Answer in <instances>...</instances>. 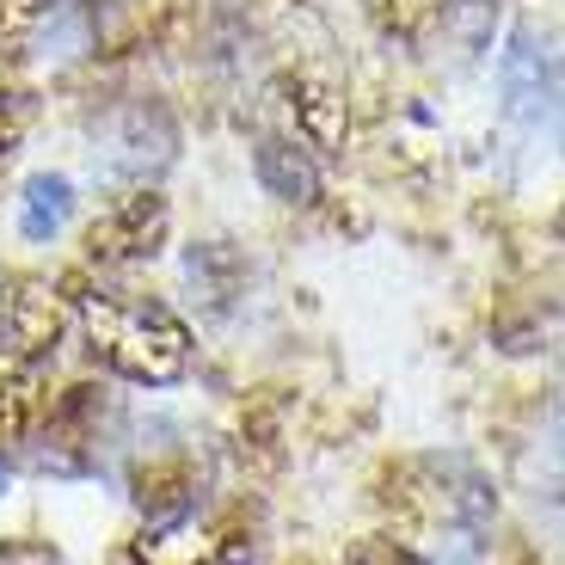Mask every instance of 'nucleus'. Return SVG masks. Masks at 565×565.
<instances>
[{"label":"nucleus","mask_w":565,"mask_h":565,"mask_svg":"<svg viewBox=\"0 0 565 565\" xmlns=\"http://www.w3.org/2000/svg\"><path fill=\"white\" fill-rule=\"evenodd\" d=\"M68 289V308L74 326H81L86 351L111 369L117 382H136V387H172L191 369V326L167 308L160 296L148 289H129V282H111L99 270H81Z\"/></svg>","instance_id":"1"},{"label":"nucleus","mask_w":565,"mask_h":565,"mask_svg":"<svg viewBox=\"0 0 565 565\" xmlns=\"http://www.w3.org/2000/svg\"><path fill=\"white\" fill-rule=\"evenodd\" d=\"M172 241V203L154 184H136V191H117L111 203H99V215L81 227V253L93 270H136L154 265Z\"/></svg>","instance_id":"2"},{"label":"nucleus","mask_w":565,"mask_h":565,"mask_svg":"<svg viewBox=\"0 0 565 565\" xmlns=\"http://www.w3.org/2000/svg\"><path fill=\"white\" fill-rule=\"evenodd\" d=\"M74 326V308H68V289L38 270H7L0 277V344L13 356H43L62 344V332Z\"/></svg>","instance_id":"3"},{"label":"nucleus","mask_w":565,"mask_h":565,"mask_svg":"<svg viewBox=\"0 0 565 565\" xmlns=\"http://www.w3.org/2000/svg\"><path fill=\"white\" fill-rule=\"evenodd\" d=\"M270 105L282 111L289 136H301L320 160H339L351 148V105H344V93L326 74H313V68L277 74L270 81Z\"/></svg>","instance_id":"4"},{"label":"nucleus","mask_w":565,"mask_h":565,"mask_svg":"<svg viewBox=\"0 0 565 565\" xmlns=\"http://www.w3.org/2000/svg\"><path fill=\"white\" fill-rule=\"evenodd\" d=\"M253 559V535L222 516H179V523L154 529L136 541V565H246Z\"/></svg>","instance_id":"5"},{"label":"nucleus","mask_w":565,"mask_h":565,"mask_svg":"<svg viewBox=\"0 0 565 565\" xmlns=\"http://www.w3.org/2000/svg\"><path fill=\"white\" fill-rule=\"evenodd\" d=\"M43 406V382H38V363L31 356H13L0 344V437H25L38 424Z\"/></svg>","instance_id":"6"},{"label":"nucleus","mask_w":565,"mask_h":565,"mask_svg":"<svg viewBox=\"0 0 565 565\" xmlns=\"http://www.w3.org/2000/svg\"><path fill=\"white\" fill-rule=\"evenodd\" d=\"M363 7H369V19H375L387 38H418V31L449 7V0H363Z\"/></svg>","instance_id":"7"},{"label":"nucleus","mask_w":565,"mask_h":565,"mask_svg":"<svg viewBox=\"0 0 565 565\" xmlns=\"http://www.w3.org/2000/svg\"><path fill=\"white\" fill-rule=\"evenodd\" d=\"M43 19V0H0V62L19 56Z\"/></svg>","instance_id":"8"},{"label":"nucleus","mask_w":565,"mask_h":565,"mask_svg":"<svg viewBox=\"0 0 565 565\" xmlns=\"http://www.w3.org/2000/svg\"><path fill=\"white\" fill-rule=\"evenodd\" d=\"M344 565H424V553H412L406 541H394V535H363V541H351Z\"/></svg>","instance_id":"9"},{"label":"nucleus","mask_w":565,"mask_h":565,"mask_svg":"<svg viewBox=\"0 0 565 565\" xmlns=\"http://www.w3.org/2000/svg\"><path fill=\"white\" fill-rule=\"evenodd\" d=\"M19 141H25V105H19L7 86H0V167L19 154Z\"/></svg>","instance_id":"10"},{"label":"nucleus","mask_w":565,"mask_h":565,"mask_svg":"<svg viewBox=\"0 0 565 565\" xmlns=\"http://www.w3.org/2000/svg\"><path fill=\"white\" fill-rule=\"evenodd\" d=\"M559 234H565V215H559Z\"/></svg>","instance_id":"11"}]
</instances>
